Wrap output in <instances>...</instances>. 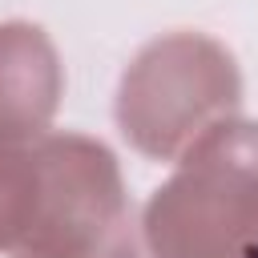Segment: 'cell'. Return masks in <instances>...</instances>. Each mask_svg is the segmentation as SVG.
Listing matches in <instances>:
<instances>
[{
  "mask_svg": "<svg viewBox=\"0 0 258 258\" xmlns=\"http://www.w3.org/2000/svg\"><path fill=\"white\" fill-rule=\"evenodd\" d=\"M254 258H258V254H254Z\"/></svg>",
  "mask_w": 258,
  "mask_h": 258,
  "instance_id": "6da1fadb",
  "label": "cell"
}]
</instances>
